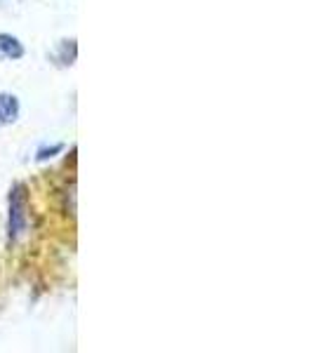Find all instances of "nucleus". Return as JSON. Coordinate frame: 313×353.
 Listing matches in <instances>:
<instances>
[{
	"label": "nucleus",
	"instance_id": "nucleus-1",
	"mask_svg": "<svg viewBox=\"0 0 313 353\" xmlns=\"http://www.w3.org/2000/svg\"><path fill=\"white\" fill-rule=\"evenodd\" d=\"M28 196L24 184H14L10 189V214H8V238L12 243L19 241L28 226Z\"/></svg>",
	"mask_w": 313,
	"mask_h": 353
},
{
	"label": "nucleus",
	"instance_id": "nucleus-2",
	"mask_svg": "<svg viewBox=\"0 0 313 353\" xmlns=\"http://www.w3.org/2000/svg\"><path fill=\"white\" fill-rule=\"evenodd\" d=\"M19 118V99L14 94H0V125H10Z\"/></svg>",
	"mask_w": 313,
	"mask_h": 353
},
{
	"label": "nucleus",
	"instance_id": "nucleus-3",
	"mask_svg": "<svg viewBox=\"0 0 313 353\" xmlns=\"http://www.w3.org/2000/svg\"><path fill=\"white\" fill-rule=\"evenodd\" d=\"M0 54L5 59H21L24 57V45L10 33H0Z\"/></svg>",
	"mask_w": 313,
	"mask_h": 353
},
{
	"label": "nucleus",
	"instance_id": "nucleus-4",
	"mask_svg": "<svg viewBox=\"0 0 313 353\" xmlns=\"http://www.w3.org/2000/svg\"><path fill=\"white\" fill-rule=\"evenodd\" d=\"M61 149H64L61 144H54L52 149H41V151H38V161H48V158H52L54 153H59Z\"/></svg>",
	"mask_w": 313,
	"mask_h": 353
}]
</instances>
